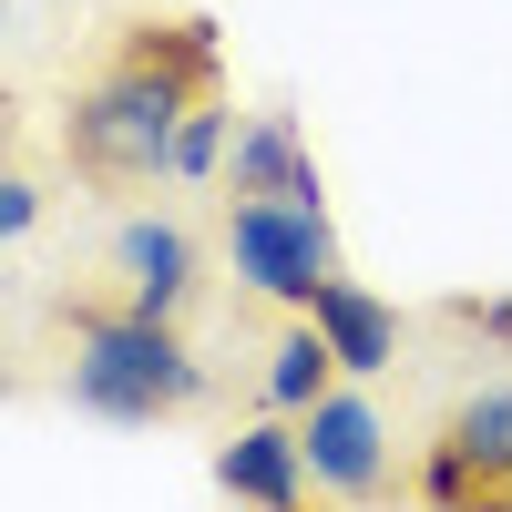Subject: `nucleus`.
I'll return each mask as SVG.
<instances>
[{
    "mask_svg": "<svg viewBox=\"0 0 512 512\" xmlns=\"http://www.w3.org/2000/svg\"><path fill=\"white\" fill-rule=\"evenodd\" d=\"M226 144H236V103H226V93H195V113L175 123V154H164V185L216 195V185H226Z\"/></svg>",
    "mask_w": 512,
    "mask_h": 512,
    "instance_id": "obj_12",
    "label": "nucleus"
},
{
    "mask_svg": "<svg viewBox=\"0 0 512 512\" xmlns=\"http://www.w3.org/2000/svg\"><path fill=\"white\" fill-rule=\"evenodd\" d=\"M441 318H451V328H472L482 349H502V359H512V287H502V297H451Z\"/></svg>",
    "mask_w": 512,
    "mask_h": 512,
    "instance_id": "obj_13",
    "label": "nucleus"
},
{
    "mask_svg": "<svg viewBox=\"0 0 512 512\" xmlns=\"http://www.w3.org/2000/svg\"><path fill=\"white\" fill-rule=\"evenodd\" d=\"M216 492L226 502H267V512H297L318 492L308 472V431H297V410H256L216 441Z\"/></svg>",
    "mask_w": 512,
    "mask_h": 512,
    "instance_id": "obj_7",
    "label": "nucleus"
},
{
    "mask_svg": "<svg viewBox=\"0 0 512 512\" xmlns=\"http://www.w3.org/2000/svg\"><path fill=\"white\" fill-rule=\"evenodd\" d=\"M308 318L328 328V349H338V369H349V379H390V369H400V308H390L379 287H359L349 267L308 297Z\"/></svg>",
    "mask_w": 512,
    "mask_h": 512,
    "instance_id": "obj_9",
    "label": "nucleus"
},
{
    "mask_svg": "<svg viewBox=\"0 0 512 512\" xmlns=\"http://www.w3.org/2000/svg\"><path fill=\"white\" fill-rule=\"evenodd\" d=\"M195 113V82L164 72L154 52L113 41L62 93V154L82 185H164V154H175V123Z\"/></svg>",
    "mask_w": 512,
    "mask_h": 512,
    "instance_id": "obj_2",
    "label": "nucleus"
},
{
    "mask_svg": "<svg viewBox=\"0 0 512 512\" xmlns=\"http://www.w3.org/2000/svg\"><path fill=\"white\" fill-rule=\"evenodd\" d=\"M31 226H41V185H31V164H11V175H0V236L31 246Z\"/></svg>",
    "mask_w": 512,
    "mask_h": 512,
    "instance_id": "obj_14",
    "label": "nucleus"
},
{
    "mask_svg": "<svg viewBox=\"0 0 512 512\" xmlns=\"http://www.w3.org/2000/svg\"><path fill=\"white\" fill-rule=\"evenodd\" d=\"M216 267L236 277L246 308H308L349 256H338L328 205L308 195H216Z\"/></svg>",
    "mask_w": 512,
    "mask_h": 512,
    "instance_id": "obj_3",
    "label": "nucleus"
},
{
    "mask_svg": "<svg viewBox=\"0 0 512 512\" xmlns=\"http://www.w3.org/2000/svg\"><path fill=\"white\" fill-rule=\"evenodd\" d=\"M103 287L123 308H154V318H185L205 297V236L185 216H123L103 236Z\"/></svg>",
    "mask_w": 512,
    "mask_h": 512,
    "instance_id": "obj_6",
    "label": "nucleus"
},
{
    "mask_svg": "<svg viewBox=\"0 0 512 512\" xmlns=\"http://www.w3.org/2000/svg\"><path fill=\"white\" fill-rule=\"evenodd\" d=\"M297 431H308V472H318L328 502H379V492H390L400 441H390V420H379L369 379H338L328 400H308V410H297Z\"/></svg>",
    "mask_w": 512,
    "mask_h": 512,
    "instance_id": "obj_5",
    "label": "nucleus"
},
{
    "mask_svg": "<svg viewBox=\"0 0 512 512\" xmlns=\"http://www.w3.org/2000/svg\"><path fill=\"white\" fill-rule=\"evenodd\" d=\"M216 195H308V205H328L318 154H308V123H297L287 103L246 113V123H236V144H226V185H216Z\"/></svg>",
    "mask_w": 512,
    "mask_h": 512,
    "instance_id": "obj_8",
    "label": "nucleus"
},
{
    "mask_svg": "<svg viewBox=\"0 0 512 512\" xmlns=\"http://www.w3.org/2000/svg\"><path fill=\"white\" fill-rule=\"evenodd\" d=\"M113 41H134V52H154L164 72H185L195 93H226V31L205 11H134Z\"/></svg>",
    "mask_w": 512,
    "mask_h": 512,
    "instance_id": "obj_11",
    "label": "nucleus"
},
{
    "mask_svg": "<svg viewBox=\"0 0 512 512\" xmlns=\"http://www.w3.org/2000/svg\"><path fill=\"white\" fill-rule=\"evenodd\" d=\"M338 379H349V369H338L328 328H318L308 308H287V318H277V338L256 349V400H267V410H308V400H328V390H338Z\"/></svg>",
    "mask_w": 512,
    "mask_h": 512,
    "instance_id": "obj_10",
    "label": "nucleus"
},
{
    "mask_svg": "<svg viewBox=\"0 0 512 512\" xmlns=\"http://www.w3.org/2000/svg\"><path fill=\"white\" fill-rule=\"evenodd\" d=\"M420 492L431 502H512V379H482L451 400L441 441L420 451Z\"/></svg>",
    "mask_w": 512,
    "mask_h": 512,
    "instance_id": "obj_4",
    "label": "nucleus"
},
{
    "mask_svg": "<svg viewBox=\"0 0 512 512\" xmlns=\"http://www.w3.org/2000/svg\"><path fill=\"white\" fill-rule=\"evenodd\" d=\"M62 400L93 410V420H123V431H154V420H185L216 369L185 338V318H154V308H123L113 287L93 297H62Z\"/></svg>",
    "mask_w": 512,
    "mask_h": 512,
    "instance_id": "obj_1",
    "label": "nucleus"
}]
</instances>
